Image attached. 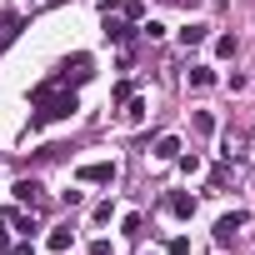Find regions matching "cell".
Wrapping results in <instances>:
<instances>
[{"mask_svg": "<svg viewBox=\"0 0 255 255\" xmlns=\"http://www.w3.org/2000/svg\"><path fill=\"white\" fill-rule=\"evenodd\" d=\"M30 105H35V115H30V130H40V125H50V120H70V115L80 110L75 90H65L60 80H40V85L30 90Z\"/></svg>", "mask_w": 255, "mask_h": 255, "instance_id": "obj_1", "label": "cell"}, {"mask_svg": "<svg viewBox=\"0 0 255 255\" xmlns=\"http://www.w3.org/2000/svg\"><path fill=\"white\" fill-rule=\"evenodd\" d=\"M115 175H120V170H115V160H90V165H80V170H75V180H80V185H115Z\"/></svg>", "mask_w": 255, "mask_h": 255, "instance_id": "obj_2", "label": "cell"}, {"mask_svg": "<svg viewBox=\"0 0 255 255\" xmlns=\"http://www.w3.org/2000/svg\"><path fill=\"white\" fill-rule=\"evenodd\" d=\"M90 75H95V60H90V55H70V60H65V70H60L55 80L70 90V85H80V80H90Z\"/></svg>", "mask_w": 255, "mask_h": 255, "instance_id": "obj_3", "label": "cell"}, {"mask_svg": "<svg viewBox=\"0 0 255 255\" xmlns=\"http://www.w3.org/2000/svg\"><path fill=\"white\" fill-rule=\"evenodd\" d=\"M15 200H20V205H30V210H45V185L30 175V180H20V185H15Z\"/></svg>", "mask_w": 255, "mask_h": 255, "instance_id": "obj_4", "label": "cell"}, {"mask_svg": "<svg viewBox=\"0 0 255 255\" xmlns=\"http://www.w3.org/2000/svg\"><path fill=\"white\" fill-rule=\"evenodd\" d=\"M245 220H250L245 210H230V215H220V220H215V240H220V245H230V240L240 235V225H245Z\"/></svg>", "mask_w": 255, "mask_h": 255, "instance_id": "obj_5", "label": "cell"}, {"mask_svg": "<svg viewBox=\"0 0 255 255\" xmlns=\"http://www.w3.org/2000/svg\"><path fill=\"white\" fill-rule=\"evenodd\" d=\"M165 210H170L175 220H190V215H195V195H185V190H170V195H165Z\"/></svg>", "mask_w": 255, "mask_h": 255, "instance_id": "obj_6", "label": "cell"}, {"mask_svg": "<svg viewBox=\"0 0 255 255\" xmlns=\"http://www.w3.org/2000/svg\"><path fill=\"white\" fill-rule=\"evenodd\" d=\"M45 245H50V255H65V250L75 245V230H70V225H60V230H50V240H45Z\"/></svg>", "mask_w": 255, "mask_h": 255, "instance_id": "obj_7", "label": "cell"}, {"mask_svg": "<svg viewBox=\"0 0 255 255\" xmlns=\"http://www.w3.org/2000/svg\"><path fill=\"white\" fill-rule=\"evenodd\" d=\"M205 35H210V25H200V20L180 25V40H185V45H205Z\"/></svg>", "mask_w": 255, "mask_h": 255, "instance_id": "obj_8", "label": "cell"}, {"mask_svg": "<svg viewBox=\"0 0 255 255\" xmlns=\"http://www.w3.org/2000/svg\"><path fill=\"white\" fill-rule=\"evenodd\" d=\"M155 155H160V160H175V155H180V135H160V140H155Z\"/></svg>", "mask_w": 255, "mask_h": 255, "instance_id": "obj_9", "label": "cell"}, {"mask_svg": "<svg viewBox=\"0 0 255 255\" xmlns=\"http://www.w3.org/2000/svg\"><path fill=\"white\" fill-rule=\"evenodd\" d=\"M190 85H195V90H210V85H215V70H210V65H195V70H190Z\"/></svg>", "mask_w": 255, "mask_h": 255, "instance_id": "obj_10", "label": "cell"}, {"mask_svg": "<svg viewBox=\"0 0 255 255\" xmlns=\"http://www.w3.org/2000/svg\"><path fill=\"white\" fill-rule=\"evenodd\" d=\"M125 120H130V125H140V120H145V100H140V95L125 100Z\"/></svg>", "mask_w": 255, "mask_h": 255, "instance_id": "obj_11", "label": "cell"}, {"mask_svg": "<svg viewBox=\"0 0 255 255\" xmlns=\"http://www.w3.org/2000/svg\"><path fill=\"white\" fill-rule=\"evenodd\" d=\"M190 125H195V135H210V130H215V115H210V110H195Z\"/></svg>", "mask_w": 255, "mask_h": 255, "instance_id": "obj_12", "label": "cell"}, {"mask_svg": "<svg viewBox=\"0 0 255 255\" xmlns=\"http://www.w3.org/2000/svg\"><path fill=\"white\" fill-rule=\"evenodd\" d=\"M235 50H240V40H235V35H220V40H215V55H225V60H230Z\"/></svg>", "mask_w": 255, "mask_h": 255, "instance_id": "obj_13", "label": "cell"}, {"mask_svg": "<svg viewBox=\"0 0 255 255\" xmlns=\"http://www.w3.org/2000/svg\"><path fill=\"white\" fill-rule=\"evenodd\" d=\"M165 250H170V255H190V240H185V235H170Z\"/></svg>", "mask_w": 255, "mask_h": 255, "instance_id": "obj_14", "label": "cell"}, {"mask_svg": "<svg viewBox=\"0 0 255 255\" xmlns=\"http://www.w3.org/2000/svg\"><path fill=\"white\" fill-rule=\"evenodd\" d=\"M120 10H125V20H130V25H135V20L145 15V5H140V0H125V5H120Z\"/></svg>", "mask_w": 255, "mask_h": 255, "instance_id": "obj_15", "label": "cell"}, {"mask_svg": "<svg viewBox=\"0 0 255 255\" xmlns=\"http://www.w3.org/2000/svg\"><path fill=\"white\" fill-rule=\"evenodd\" d=\"M175 160H180V170H185V175H200V155H175Z\"/></svg>", "mask_w": 255, "mask_h": 255, "instance_id": "obj_16", "label": "cell"}, {"mask_svg": "<svg viewBox=\"0 0 255 255\" xmlns=\"http://www.w3.org/2000/svg\"><path fill=\"white\" fill-rule=\"evenodd\" d=\"M0 255H10V230H5V220H0Z\"/></svg>", "mask_w": 255, "mask_h": 255, "instance_id": "obj_17", "label": "cell"}, {"mask_svg": "<svg viewBox=\"0 0 255 255\" xmlns=\"http://www.w3.org/2000/svg\"><path fill=\"white\" fill-rule=\"evenodd\" d=\"M90 255H110V245H105V240H95V245H90Z\"/></svg>", "mask_w": 255, "mask_h": 255, "instance_id": "obj_18", "label": "cell"}, {"mask_svg": "<svg viewBox=\"0 0 255 255\" xmlns=\"http://www.w3.org/2000/svg\"><path fill=\"white\" fill-rule=\"evenodd\" d=\"M145 255H155V250H145Z\"/></svg>", "mask_w": 255, "mask_h": 255, "instance_id": "obj_19", "label": "cell"}]
</instances>
